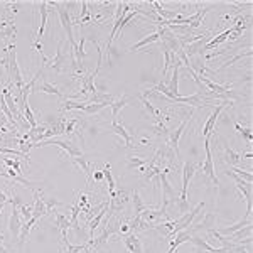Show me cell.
I'll use <instances>...</instances> for the list:
<instances>
[{"instance_id":"6da1fadb","label":"cell","mask_w":253,"mask_h":253,"mask_svg":"<svg viewBox=\"0 0 253 253\" xmlns=\"http://www.w3.org/2000/svg\"><path fill=\"white\" fill-rule=\"evenodd\" d=\"M47 7H54V9H56L61 25H63L66 36H68L69 47L75 51L76 46H78V42L75 41V32H73V20H71V14H69L68 2H47Z\"/></svg>"},{"instance_id":"7a4b0ae2","label":"cell","mask_w":253,"mask_h":253,"mask_svg":"<svg viewBox=\"0 0 253 253\" xmlns=\"http://www.w3.org/2000/svg\"><path fill=\"white\" fill-rule=\"evenodd\" d=\"M9 63H10V73L9 78H7V84H14V88L17 90V93L24 88V78H22V73L19 69V64H17V51H16V42H10L9 47Z\"/></svg>"},{"instance_id":"3957f363","label":"cell","mask_w":253,"mask_h":253,"mask_svg":"<svg viewBox=\"0 0 253 253\" xmlns=\"http://www.w3.org/2000/svg\"><path fill=\"white\" fill-rule=\"evenodd\" d=\"M44 68H51L54 73H58V75H61V73H66L69 69V51L66 49L64 51V41L63 39H59V42H58V51L56 54H54L51 59H47L46 64H42Z\"/></svg>"},{"instance_id":"277c9868","label":"cell","mask_w":253,"mask_h":253,"mask_svg":"<svg viewBox=\"0 0 253 253\" xmlns=\"http://www.w3.org/2000/svg\"><path fill=\"white\" fill-rule=\"evenodd\" d=\"M191 117H193V108H189L188 112L184 113V120H182L181 125L175 128V130L169 132V137L166 140L169 149H171L172 152H175V157H177V159H181V152H179V138H181V135L184 134V130H186V127H188V122H189Z\"/></svg>"},{"instance_id":"5b68a950","label":"cell","mask_w":253,"mask_h":253,"mask_svg":"<svg viewBox=\"0 0 253 253\" xmlns=\"http://www.w3.org/2000/svg\"><path fill=\"white\" fill-rule=\"evenodd\" d=\"M210 142H211V135H208L206 142H204V150H206V160H204L203 164H199L197 167L203 169L204 175H206V177H210L211 181H213V184L218 188V186H219V179L216 177V174H214V162H213V154H211Z\"/></svg>"},{"instance_id":"8992f818","label":"cell","mask_w":253,"mask_h":253,"mask_svg":"<svg viewBox=\"0 0 253 253\" xmlns=\"http://www.w3.org/2000/svg\"><path fill=\"white\" fill-rule=\"evenodd\" d=\"M157 25H159V27H157V32H159L160 41H162V44H166V46L172 51V53L177 54L179 51L182 49L181 44H179L177 34H174V32H172L169 27H166V25H160V24H157Z\"/></svg>"},{"instance_id":"52a82bcc","label":"cell","mask_w":253,"mask_h":253,"mask_svg":"<svg viewBox=\"0 0 253 253\" xmlns=\"http://www.w3.org/2000/svg\"><path fill=\"white\" fill-rule=\"evenodd\" d=\"M228 105H233V101H219V103L216 105V108L213 110L210 118L206 120V123H204V127H203V135H204V137H208V135L213 134V130H214V127H216V122H218V118H219V115H221L223 110H225Z\"/></svg>"},{"instance_id":"ba28073f","label":"cell","mask_w":253,"mask_h":253,"mask_svg":"<svg viewBox=\"0 0 253 253\" xmlns=\"http://www.w3.org/2000/svg\"><path fill=\"white\" fill-rule=\"evenodd\" d=\"M36 5L39 7V12H41V25H39V31L36 32L34 39L32 42H41L44 31H46V25H47V19H49V7H47V2H36Z\"/></svg>"},{"instance_id":"9c48e42d","label":"cell","mask_w":253,"mask_h":253,"mask_svg":"<svg viewBox=\"0 0 253 253\" xmlns=\"http://www.w3.org/2000/svg\"><path fill=\"white\" fill-rule=\"evenodd\" d=\"M219 140H221L223 144V160H225L226 164H230V167H240L241 166V154L234 152L233 149H230V145L226 144L225 138L219 137Z\"/></svg>"},{"instance_id":"30bf717a","label":"cell","mask_w":253,"mask_h":253,"mask_svg":"<svg viewBox=\"0 0 253 253\" xmlns=\"http://www.w3.org/2000/svg\"><path fill=\"white\" fill-rule=\"evenodd\" d=\"M32 194H34V204H32V218L36 219H41V216H46L47 211H46V204L42 201V189H31Z\"/></svg>"},{"instance_id":"8fae6325","label":"cell","mask_w":253,"mask_h":253,"mask_svg":"<svg viewBox=\"0 0 253 253\" xmlns=\"http://www.w3.org/2000/svg\"><path fill=\"white\" fill-rule=\"evenodd\" d=\"M22 228V218H20V213L17 208H12V213H10V218H9V233L12 234L14 240L19 238Z\"/></svg>"},{"instance_id":"7c38bea8","label":"cell","mask_w":253,"mask_h":253,"mask_svg":"<svg viewBox=\"0 0 253 253\" xmlns=\"http://www.w3.org/2000/svg\"><path fill=\"white\" fill-rule=\"evenodd\" d=\"M122 241H123V245H125V248H127L128 253H144V248H142V241L138 240V236L135 233L123 234Z\"/></svg>"},{"instance_id":"4fadbf2b","label":"cell","mask_w":253,"mask_h":253,"mask_svg":"<svg viewBox=\"0 0 253 253\" xmlns=\"http://www.w3.org/2000/svg\"><path fill=\"white\" fill-rule=\"evenodd\" d=\"M248 225H252V216L245 214V218H241L238 223H234V225H232V226H225V228H219V230L216 228V232H218L219 234H223V236H230V234L240 232V230H243L245 226H248Z\"/></svg>"},{"instance_id":"5bb4252c","label":"cell","mask_w":253,"mask_h":253,"mask_svg":"<svg viewBox=\"0 0 253 253\" xmlns=\"http://www.w3.org/2000/svg\"><path fill=\"white\" fill-rule=\"evenodd\" d=\"M110 132H112V134L120 135V137L123 138V144H125L127 149H132V147H134V138H132V135L127 132V128L123 127V123L112 122V125H110Z\"/></svg>"},{"instance_id":"9a60e30c","label":"cell","mask_w":253,"mask_h":253,"mask_svg":"<svg viewBox=\"0 0 253 253\" xmlns=\"http://www.w3.org/2000/svg\"><path fill=\"white\" fill-rule=\"evenodd\" d=\"M54 218H56V228L61 232V241L68 240V228H71V223H69V218L64 216L63 213H59L58 210H53Z\"/></svg>"},{"instance_id":"2e32d148","label":"cell","mask_w":253,"mask_h":253,"mask_svg":"<svg viewBox=\"0 0 253 253\" xmlns=\"http://www.w3.org/2000/svg\"><path fill=\"white\" fill-rule=\"evenodd\" d=\"M210 39H211V32H208V34L204 36V38H201L199 41H196L193 44H188V46H186L182 51H184L188 58H193V56H196L197 53H201V51H203V47L206 46L208 42H210Z\"/></svg>"},{"instance_id":"e0dca14e","label":"cell","mask_w":253,"mask_h":253,"mask_svg":"<svg viewBox=\"0 0 253 253\" xmlns=\"http://www.w3.org/2000/svg\"><path fill=\"white\" fill-rule=\"evenodd\" d=\"M39 219H36V218H31L29 221H25V223H22V228H20V233H19V238H17V247H19V250H22L24 248V245H25V241H27V238H29V233H31V230H32V226L38 223Z\"/></svg>"},{"instance_id":"ac0fdd59","label":"cell","mask_w":253,"mask_h":253,"mask_svg":"<svg viewBox=\"0 0 253 253\" xmlns=\"http://www.w3.org/2000/svg\"><path fill=\"white\" fill-rule=\"evenodd\" d=\"M71 160V164L73 166H76L79 169V171L83 172L84 175L88 177V182H86V186H90V182H91V164L88 162V159L84 156L81 157H73V159H69Z\"/></svg>"},{"instance_id":"d6986e66","label":"cell","mask_w":253,"mask_h":253,"mask_svg":"<svg viewBox=\"0 0 253 253\" xmlns=\"http://www.w3.org/2000/svg\"><path fill=\"white\" fill-rule=\"evenodd\" d=\"M191 236H193V234H191V233L188 232V230H182V232L175 233V236L171 240V247H169L167 253H174L179 247H181L182 243H186V241H189V240H191Z\"/></svg>"},{"instance_id":"ffe728a7","label":"cell","mask_w":253,"mask_h":253,"mask_svg":"<svg viewBox=\"0 0 253 253\" xmlns=\"http://www.w3.org/2000/svg\"><path fill=\"white\" fill-rule=\"evenodd\" d=\"M157 41H160V36H159V32H152V34H149L147 38H144V39H140L138 42H135V44H132L130 47H128V53H137L138 49H142L144 46H147V44H152V42H157Z\"/></svg>"},{"instance_id":"44dd1931","label":"cell","mask_w":253,"mask_h":253,"mask_svg":"<svg viewBox=\"0 0 253 253\" xmlns=\"http://www.w3.org/2000/svg\"><path fill=\"white\" fill-rule=\"evenodd\" d=\"M36 91H39V93H47V95H56V97H59L61 98V101L64 100V95H63V91H59V88L56 86V84H53V83H49V81H44L39 84L38 88H36Z\"/></svg>"},{"instance_id":"7402d4cb","label":"cell","mask_w":253,"mask_h":253,"mask_svg":"<svg viewBox=\"0 0 253 253\" xmlns=\"http://www.w3.org/2000/svg\"><path fill=\"white\" fill-rule=\"evenodd\" d=\"M128 101H130V97L128 95H122V98H118V100H115L113 101L112 105V117H113V122H118V115H120V112H122V108L123 106H127L128 105Z\"/></svg>"},{"instance_id":"603a6c76","label":"cell","mask_w":253,"mask_h":253,"mask_svg":"<svg viewBox=\"0 0 253 253\" xmlns=\"http://www.w3.org/2000/svg\"><path fill=\"white\" fill-rule=\"evenodd\" d=\"M88 105V101H76L71 100V98H64L63 103H61V113L71 112V110H84V106Z\"/></svg>"},{"instance_id":"cb8c5ba5","label":"cell","mask_w":253,"mask_h":253,"mask_svg":"<svg viewBox=\"0 0 253 253\" xmlns=\"http://www.w3.org/2000/svg\"><path fill=\"white\" fill-rule=\"evenodd\" d=\"M132 201H134V213H135V216H140L142 213H144L145 210H147V204L144 203V199H142V196H140V193H138L137 189L132 193Z\"/></svg>"},{"instance_id":"d4e9b609","label":"cell","mask_w":253,"mask_h":253,"mask_svg":"<svg viewBox=\"0 0 253 253\" xmlns=\"http://www.w3.org/2000/svg\"><path fill=\"white\" fill-rule=\"evenodd\" d=\"M101 172H103V181H106V184H108L110 196H113V194H115V191H117V184H115V179H113V175H112V166H110V164H106Z\"/></svg>"},{"instance_id":"484cf974","label":"cell","mask_w":253,"mask_h":253,"mask_svg":"<svg viewBox=\"0 0 253 253\" xmlns=\"http://www.w3.org/2000/svg\"><path fill=\"white\" fill-rule=\"evenodd\" d=\"M0 110H2V113H3V115H5V118L10 122V125H14V128H17V130H20L19 123H17V122H16V118H14L12 112H10L9 106H7V103H5V98H3V95H2V93H0Z\"/></svg>"},{"instance_id":"4316f807","label":"cell","mask_w":253,"mask_h":253,"mask_svg":"<svg viewBox=\"0 0 253 253\" xmlns=\"http://www.w3.org/2000/svg\"><path fill=\"white\" fill-rule=\"evenodd\" d=\"M252 54H253L252 47H248V49H247V51H245V53H238V54H234V56L232 58V59H228V61H226V63H225V64H223V66H221V68H219V69H216V71H214V73H219V71H223V69H226V68H230V66H233V63H236V61L243 59V58H245V56H247V58H250V56H252Z\"/></svg>"},{"instance_id":"83f0119b","label":"cell","mask_w":253,"mask_h":253,"mask_svg":"<svg viewBox=\"0 0 253 253\" xmlns=\"http://www.w3.org/2000/svg\"><path fill=\"white\" fill-rule=\"evenodd\" d=\"M86 22H91V14H90V9H88V2L83 0L81 2V16L76 19V24L78 25H83Z\"/></svg>"},{"instance_id":"f1b7e54d","label":"cell","mask_w":253,"mask_h":253,"mask_svg":"<svg viewBox=\"0 0 253 253\" xmlns=\"http://www.w3.org/2000/svg\"><path fill=\"white\" fill-rule=\"evenodd\" d=\"M42 201H44V204H46L47 214H49V213H53V210H56L58 206H63V203H61L59 199H54V197H46V196H44V193H42Z\"/></svg>"},{"instance_id":"f546056e","label":"cell","mask_w":253,"mask_h":253,"mask_svg":"<svg viewBox=\"0 0 253 253\" xmlns=\"http://www.w3.org/2000/svg\"><path fill=\"white\" fill-rule=\"evenodd\" d=\"M191 243H194L196 245L197 248H199L201 252H211L213 250V247L210 243H208L206 240H203V238H197V236H191Z\"/></svg>"},{"instance_id":"4dcf8cb0","label":"cell","mask_w":253,"mask_h":253,"mask_svg":"<svg viewBox=\"0 0 253 253\" xmlns=\"http://www.w3.org/2000/svg\"><path fill=\"white\" fill-rule=\"evenodd\" d=\"M106 106H110L108 103H88L86 106H84L83 112L86 113V115H95V113L101 112L103 108H106Z\"/></svg>"},{"instance_id":"1f68e13d","label":"cell","mask_w":253,"mask_h":253,"mask_svg":"<svg viewBox=\"0 0 253 253\" xmlns=\"http://www.w3.org/2000/svg\"><path fill=\"white\" fill-rule=\"evenodd\" d=\"M22 113H24V118L27 120V123H29V125H31V128L38 127V122H36L34 113H32V110H31V106H29V103L24 106V110H22Z\"/></svg>"},{"instance_id":"d6a6232c","label":"cell","mask_w":253,"mask_h":253,"mask_svg":"<svg viewBox=\"0 0 253 253\" xmlns=\"http://www.w3.org/2000/svg\"><path fill=\"white\" fill-rule=\"evenodd\" d=\"M234 128H236V130L240 132V135L245 138V142H247V144L250 145V144H252V130H250V128L241 127L240 123H234Z\"/></svg>"},{"instance_id":"836d02e7","label":"cell","mask_w":253,"mask_h":253,"mask_svg":"<svg viewBox=\"0 0 253 253\" xmlns=\"http://www.w3.org/2000/svg\"><path fill=\"white\" fill-rule=\"evenodd\" d=\"M63 245L66 248V253H79V252H84V248H86V243L84 245H71L68 240H63Z\"/></svg>"},{"instance_id":"e575fe53","label":"cell","mask_w":253,"mask_h":253,"mask_svg":"<svg viewBox=\"0 0 253 253\" xmlns=\"http://www.w3.org/2000/svg\"><path fill=\"white\" fill-rule=\"evenodd\" d=\"M32 204H22V206L19 208V213H20V218L24 219V223L25 221H29V219L32 218Z\"/></svg>"},{"instance_id":"d590c367","label":"cell","mask_w":253,"mask_h":253,"mask_svg":"<svg viewBox=\"0 0 253 253\" xmlns=\"http://www.w3.org/2000/svg\"><path fill=\"white\" fill-rule=\"evenodd\" d=\"M127 160H128V169L142 167L149 164V159H138V157H127Z\"/></svg>"},{"instance_id":"8d00e7d4","label":"cell","mask_w":253,"mask_h":253,"mask_svg":"<svg viewBox=\"0 0 253 253\" xmlns=\"http://www.w3.org/2000/svg\"><path fill=\"white\" fill-rule=\"evenodd\" d=\"M232 171H233L236 175H240V177L243 179V181H247L248 184H252V182H253L252 172H247V171H243V169H240V167H232Z\"/></svg>"},{"instance_id":"74e56055","label":"cell","mask_w":253,"mask_h":253,"mask_svg":"<svg viewBox=\"0 0 253 253\" xmlns=\"http://www.w3.org/2000/svg\"><path fill=\"white\" fill-rule=\"evenodd\" d=\"M91 181L101 182V181H103V172H101V171H95V174H93V177H91Z\"/></svg>"},{"instance_id":"f35d334b","label":"cell","mask_w":253,"mask_h":253,"mask_svg":"<svg viewBox=\"0 0 253 253\" xmlns=\"http://www.w3.org/2000/svg\"><path fill=\"white\" fill-rule=\"evenodd\" d=\"M0 203H9V196L3 191H0Z\"/></svg>"},{"instance_id":"ab89813d","label":"cell","mask_w":253,"mask_h":253,"mask_svg":"<svg viewBox=\"0 0 253 253\" xmlns=\"http://www.w3.org/2000/svg\"><path fill=\"white\" fill-rule=\"evenodd\" d=\"M3 78H5V75H3V68L2 64H0V86L3 84Z\"/></svg>"},{"instance_id":"60d3db41","label":"cell","mask_w":253,"mask_h":253,"mask_svg":"<svg viewBox=\"0 0 253 253\" xmlns=\"http://www.w3.org/2000/svg\"><path fill=\"white\" fill-rule=\"evenodd\" d=\"M253 154L252 152H247V154H241V159H252Z\"/></svg>"},{"instance_id":"b9f144b4","label":"cell","mask_w":253,"mask_h":253,"mask_svg":"<svg viewBox=\"0 0 253 253\" xmlns=\"http://www.w3.org/2000/svg\"><path fill=\"white\" fill-rule=\"evenodd\" d=\"M7 203H0V214H2V210H3V206H5Z\"/></svg>"},{"instance_id":"7bdbcfd3","label":"cell","mask_w":253,"mask_h":253,"mask_svg":"<svg viewBox=\"0 0 253 253\" xmlns=\"http://www.w3.org/2000/svg\"><path fill=\"white\" fill-rule=\"evenodd\" d=\"M0 172H3V171H2V166H0Z\"/></svg>"},{"instance_id":"ee69618b","label":"cell","mask_w":253,"mask_h":253,"mask_svg":"<svg viewBox=\"0 0 253 253\" xmlns=\"http://www.w3.org/2000/svg\"><path fill=\"white\" fill-rule=\"evenodd\" d=\"M0 93H2V86H0Z\"/></svg>"},{"instance_id":"f6af8a7d","label":"cell","mask_w":253,"mask_h":253,"mask_svg":"<svg viewBox=\"0 0 253 253\" xmlns=\"http://www.w3.org/2000/svg\"><path fill=\"white\" fill-rule=\"evenodd\" d=\"M0 128H2V123H0Z\"/></svg>"}]
</instances>
